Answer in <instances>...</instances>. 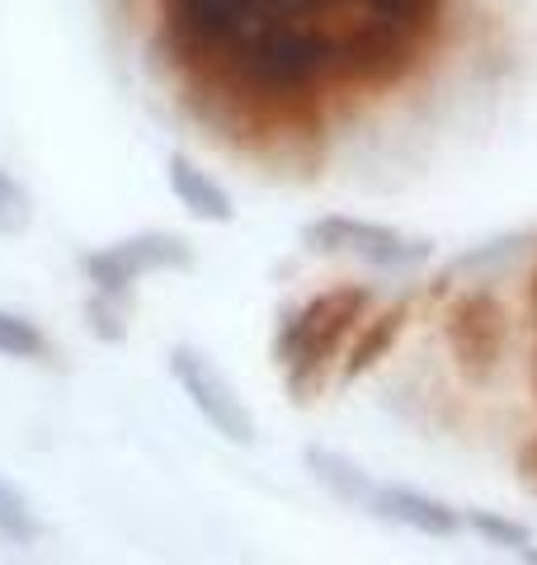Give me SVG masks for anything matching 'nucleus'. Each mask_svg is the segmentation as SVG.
Here are the masks:
<instances>
[{
  "mask_svg": "<svg viewBox=\"0 0 537 565\" xmlns=\"http://www.w3.org/2000/svg\"><path fill=\"white\" fill-rule=\"evenodd\" d=\"M368 311H372V292L358 288V282H339V288H326L307 297L302 307L283 311L274 330V363L297 405L316 401V392L326 386V373L354 340V330L368 321Z\"/></svg>",
  "mask_w": 537,
  "mask_h": 565,
  "instance_id": "nucleus-1",
  "label": "nucleus"
},
{
  "mask_svg": "<svg viewBox=\"0 0 537 565\" xmlns=\"http://www.w3.org/2000/svg\"><path fill=\"white\" fill-rule=\"evenodd\" d=\"M415 29L391 24L382 14H339L330 24V85H358V90H391L415 76L424 57Z\"/></svg>",
  "mask_w": 537,
  "mask_h": 565,
  "instance_id": "nucleus-2",
  "label": "nucleus"
},
{
  "mask_svg": "<svg viewBox=\"0 0 537 565\" xmlns=\"http://www.w3.org/2000/svg\"><path fill=\"white\" fill-rule=\"evenodd\" d=\"M509 340H514V316L495 288L472 282V288L448 297L443 344H448V359H453L462 382H472V386L495 382L509 359Z\"/></svg>",
  "mask_w": 537,
  "mask_h": 565,
  "instance_id": "nucleus-3",
  "label": "nucleus"
},
{
  "mask_svg": "<svg viewBox=\"0 0 537 565\" xmlns=\"http://www.w3.org/2000/svg\"><path fill=\"white\" fill-rule=\"evenodd\" d=\"M302 245L316 255H349L364 259L372 269L387 274H406L420 269V264L434 259V241L424 236H406L397 226L382 222H364V217H345V212H330V217H316L302 226Z\"/></svg>",
  "mask_w": 537,
  "mask_h": 565,
  "instance_id": "nucleus-4",
  "label": "nucleus"
},
{
  "mask_svg": "<svg viewBox=\"0 0 537 565\" xmlns=\"http://www.w3.org/2000/svg\"><path fill=\"white\" fill-rule=\"evenodd\" d=\"M170 377L179 382V392L189 396V405L199 411V419L218 438H227V444H236V448L255 444V429H260L255 415H250V405L241 401L236 386H231V377L208 359L203 349L175 344L170 349Z\"/></svg>",
  "mask_w": 537,
  "mask_h": 565,
  "instance_id": "nucleus-5",
  "label": "nucleus"
},
{
  "mask_svg": "<svg viewBox=\"0 0 537 565\" xmlns=\"http://www.w3.org/2000/svg\"><path fill=\"white\" fill-rule=\"evenodd\" d=\"M85 278L95 282V292L109 297H128L133 282L147 274H175V269H193V245L175 232H141L128 241H114L104 250H90L81 259Z\"/></svg>",
  "mask_w": 537,
  "mask_h": 565,
  "instance_id": "nucleus-6",
  "label": "nucleus"
},
{
  "mask_svg": "<svg viewBox=\"0 0 537 565\" xmlns=\"http://www.w3.org/2000/svg\"><path fill=\"white\" fill-rule=\"evenodd\" d=\"M368 509L378 519L401 523V527H410V533H420V537H453V533L467 527L453 504H443V500H434V494H424L415 486H378Z\"/></svg>",
  "mask_w": 537,
  "mask_h": 565,
  "instance_id": "nucleus-7",
  "label": "nucleus"
},
{
  "mask_svg": "<svg viewBox=\"0 0 537 565\" xmlns=\"http://www.w3.org/2000/svg\"><path fill=\"white\" fill-rule=\"evenodd\" d=\"M166 184H170L179 207H185L193 222H218V226H227L231 217H236V203H231V193L218 180H212V174L199 161H189V156H170Z\"/></svg>",
  "mask_w": 537,
  "mask_h": 565,
  "instance_id": "nucleus-8",
  "label": "nucleus"
},
{
  "mask_svg": "<svg viewBox=\"0 0 537 565\" xmlns=\"http://www.w3.org/2000/svg\"><path fill=\"white\" fill-rule=\"evenodd\" d=\"M406 321H410V307H406V302H401V307H387V311H378V316H368V321L354 330L349 359H345V367H339V386H349V382L364 377L368 367H378L387 353H391V344L401 340Z\"/></svg>",
  "mask_w": 537,
  "mask_h": 565,
  "instance_id": "nucleus-9",
  "label": "nucleus"
},
{
  "mask_svg": "<svg viewBox=\"0 0 537 565\" xmlns=\"http://www.w3.org/2000/svg\"><path fill=\"white\" fill-rule=\"evenodd\" d=\"M320 10L339 20V14H382L391 24H406L415 29L420 39H434L443 14H448V0H316Z\"/></svg>",
  "mask_w": 537,
  "mask_h": 565,
  "instance_id": "nucleus-10",
  "label": "nucleus"
},
{
  "mask_svg": "<svg viewBox=\"0 0 537 565\" xmlns=\"http://www.w3.org/2000/svg\"><path fill=\"white\" fill-rule=\"evenodd\" d=\"M302 462H307V471H312V481L316 486H326L335 500H345V504H358V509H368L372 504V490H378V481L354 462V457H345V452H335V448H320V444H312L307 452H302Z\"/></svg>",
  "mask_w": 537,
  "mask_h": 565,
  "instance_id": "nucleus-11",
  "label": "nucleus"
},
{
  "mask_svg": "<svg viewBox=\"0 0 537 565\" xmlns=\"http://www.w3.org/2000/svg\"><path fill=\"white\" fill-rule=\"evenodd\" d=\"M39 537H43V519L33 514V504L24 500V490L10 486L6 476H0V542L33 546Z\"/></svg>",
  "mask_w": 537,
  "mask_h": 565,
  "instance_id": "nucleus-12",
  "label": "nucleus"
},
{
  "mask_svg": "<svg viewBox=\"0 0 537 565\" xmlns=\"http://www.w3.org/2000/svg\"><path fill=\"white\" fill-rule=\"evenodd\" d=\"M0 359H48V334L20 311H0Z\"/></svg>",
  "mask_w": 537,
  "mask_h": 565,
  "instance_id": "nucleus-13",
  "label": "nucleus"
},
{
  "mask_svg": "<svg viewBox=\"0 0 537 565\" xmlns=\"http://www.w3.org/2000/svg\"><path fill=\"white\" fill-rule=\"evenodd\" d=\"M462 523H467L476 537H486L491 546H499V552H518V546L533 542V533H528L524 523L495 514V509H467V514H462Z\"/></svg>",
  "mask_w": 537,
  "mask_h": 565,
  "instance_id": "nucleus-14",
  "label": "nucleus"
},
{
  "mask_svg": "<svg viewBox=\"0 0 537 565\" xmlns=\"http://www.w3.org/2000/svg\"><path fill=\"white\" fill-rule=\"evenodd\" d=\"M33 222V199L14 174L0 166V236H24Z\"/></svg>",
  "mask_w": 537,
  "mask_h": 565,
  "instance_id": "nucleus-15",
  "label": "nucleus"
},
{
  "mask_svg": "<svg viewBox=\"0 0 537 565\" xmlns=\"http://www.w3.org/2000/svg\"><path fill=\"white\" fill-rule=\"evenodd\" d=\"M114 302H118V297H109V292H95L85 302V330L95 334L99 344H123V340H128V321L118 316Z\"/></svg>",
  "mask_w": 537,
  "mask_h": 565,
  "instance_id": "nucleus-16",
  "label": "nucleus"
},
{
  "mask_svg": "<svg viewBox=\"0 0 537 565\" xmlns=\"http://www.w3.org/2000/svg\"><path fill=\"white\" fill-rule=\"evenodd\" d=\"M518 481L537 494V434L524 438V448H518Z\"/></svg>",
  "mask_w": 537,
  "mask_h": 565,
  "instance_id": "nucleus-17",
  "label": "nucleus"
},
{
  "mask_svg": "<svg viewBox=\"0 0 537 565\" xmlns=\"http://www.w3.org/2000/svg\"><path fill=\"white\" fill-rule=\"evenodd\" d=\"M528 311H533V321H537V264L528 269Z\"/></svg>",
  "mask_w": 537,
  "mask_h": 565,
  "instance_id": "nucleus-18",
  "label": "nucleus"
},
{
  "mask_svg": "<svg viewBox=\"0 0 537 565\" xmlns=\"http://www.w3.org/2000/svg\"><path fill=\"white\" fill-rule=\"evenodd\" d=\"M533 330H537V321H533ZM533 401H537V334H533Z\"/></svg>",
  "mask_w": 537,
  "mask_h": 565,
  "instance_id": "nucleus-19",
  "label": "nucleus"
},
{
  "mask_svg": "<svg viewBox=\"0 0 537 565\" xmlns=\"http://www.w3.org/2000/svg\"><path fill=\"white\" fill-rule=\"evenodd\" d=\"M514 556H524V561H537V546L528 542V546H518V552H514Z\"/></svg>",
  "mask_w": 537,
  "mask_h": 565,
  "instance_id": "nucleus-20",
  "label": "nucleus"
}]
</instances>
